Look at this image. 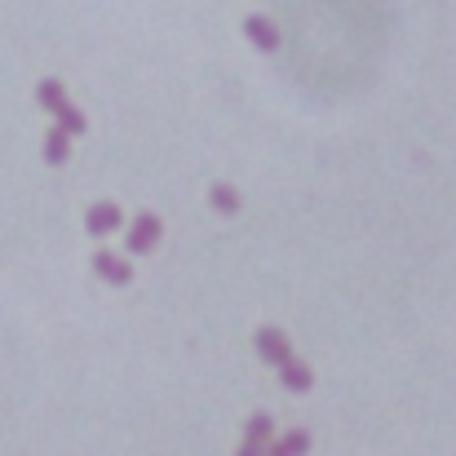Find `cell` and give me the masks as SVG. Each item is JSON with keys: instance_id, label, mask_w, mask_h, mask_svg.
<instances>
[{"instance_id": "1", "label": "cell", "mask_w": 456, "mask_h": 456, "mask_svg": "<svg viewBox=\"0 0 456 456\" xmlns=\"http://www.w3.org/2000/svg\"><path fill=\"white\" fill-rule=\"evenodd\" d=\"M253 346H257V359L271 363V368H280V363L293 359V341H289V332L275 328V323H262V328L253 332Z\"/></svg>"}, {"instance_id": "2", "label": "cell", "mask_w": 456, "mask_h": 456, "mask_svg": "<svg viewBox=\"0 0 456 456\" xmlns=\"http://www.w3.org/2000/svg\"><path fill=\"white\" fill-rule=\"evenodd\" d=\"M159 240H164V222H159L155 213H138V217L129 222V244H125V253L147 257V253H155Z\"/></svg>"}, {"instance_id": "3", "label": "cell", "mask_w": 456, "mask_h": 456, "mask_svg": "<svg viewBox=\"0 0 456 456\" xmlns=\"http://www.w3.org/2000/svg\"><path fill=\"white\" fill-rule=\"evenodd\" d=\"M94 275H98L102 284H111V289H129V280H134V266H129L120 253H111V248H98V253H94Z\"/></svg>"}, {"instance_id": "4", "label": "cell", "mask_w": 456, "mask_h": 456, "mask_svg": "<svg viewBox=\"0 0 456 456\" xmlns=\"http://www.w3.org/2000/svg\"><path fill=\"white\" fill-rule=\"evenodd\" d=\"M120 226H125V213H120L116 200L89 204V213H85V231H89V235H111V231H120Z\"/></svg>"}, {"instance_id": "5", "label": "cell", "mask_w": 456, "mask_h": 456, "mask_svg": "<svg viewBox=\"0 0 456 456\" xmlns=\"http://www.w3.org/2000/svg\"><path fill=\"white\" fill-rule=\"evenodd\" d=\"M244 40H248L253 49H262V53H275V49H280V27H275L266 13H248V18H244Z\"/></svg>"}, {"instance_id": "6", "label": "cell", "mask_w": 456, "mask_h": 456, "mask_svg": "<svg viewBox=\"0 0 456 456\" xmlns=\"http://www.w3.org/2000/svg\"><path fill=\"white\" fill-rule=\"evenodd\" d=\"M271 439H275V421H271L266 412H257V417L248 421V430H244V444H240V452H235V456H266Z\"/></svg>"}, {"instance_id": "7", "label": "cell", "mask_w": 456, "mask_h": 456, "mask_svg": "<svg viewBox=\"0 0 456 456\" xmlns=\"http://www.w3.org/2000/svg\"><path fill=\"white\" fill-rule=\"evenodd\" d=\"M280 386L289 390V395H305L310 386H314V372H310V363L305 359H289V363H280Z\"/></svg>"}, {"instance_id": "8", "label": "cell", "mask_w": 456, "mask_h": 456, "mask_svg": "<svg viewBox=\"0 0 456 456\" xmlns=\"http://www.w3.org/2000/svg\"><path fill=\"white\" fill-rule=\"evenodd\" d=\"M49 116H53V125H58L67 138H85V134H89V120H85V111H80L71 98H67V102H58Z\"/></svg>"}, {"instance_id": "9", "label": "cell", "mask_w": 456, "mask_h": 456, "mask_svg": "<svg viewBox=\"0 0 456 456\" xmlns=\"http://www.w3.org/2000/svg\"><path fill=\"white\" fill-rule=\"evenodd\" d=\"M208 204H213L222 217H235V213L244 208V200H240V191H235L231 182H213V186H208Z\"/></svg>"}, {"instance_id": "10", "label": "cell", "mask_w": 456, "mask_h": 456, "mask_svg": "<svg viewBox=\"0 0 456 456\" xmlns=\"http://www.w3.org/2000/svg\"><path fill=\"white\" fill-rule=\"evenodd\" d=\"M305 452H310V435L305 430H289V435L271 439V448H266V456H305Z\"/></svg>"}, {"instance_id": "11", "label": "cell", "mask_w": 456, "mask_h": 456, "mask_svg": "<svg viewBox=\"0 0 456 456\" xmlns=\"http://www.w3.org/2000/svg\"><path fill=\"white\" fill-rule=\"evenodd\" d=\"M71 159V138L53 125L49 134H45V164H67Z\"/></svg>"}]
</instances>
